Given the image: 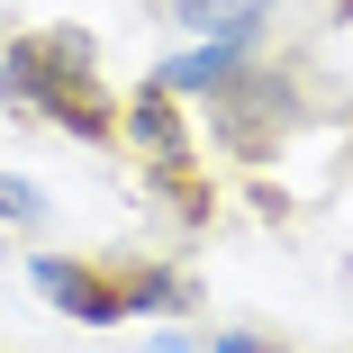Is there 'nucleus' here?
Masks as SVG:
<instances>
[{
	"instance_id": "nucleus-6",
	"label": "nucleus",
	"mask_w": 353,
	"mask_h": 353,
	"mask_svg": "<svg viewBox=\"0 0 353 353\" xmlns=\"http://www.w3.org/2000/svg\"><path fill=\"white\" fill-rule=\"evenodd\" d=\"M127 308H163V317H172V308H190V290H181L172 272H136V281H127Z\"/></svg>"
},
{
	"instance_id": "nucleus-1",
	"label": "nucleus",
	"mask_w": 353,
	"mask_h": 353,
	"mask_svg": "<svg viewBox=\"0 0 353 353\" xmlns=\"http://www.w3.org/2000/svg\"><path fill=\"white\" fill-rule=\"evenodd\" d=\"M0 91L28 100L46 127H73V136H118L100 82H91V54L82 37H19L10 54H0Z\"/></svg>"
},
{
	"instance_id": "nucleus-3",
	"label": "nucleus",
	"mask_w": 353,
	"mask_h": 353,
	"mask_svg": "<svg viewBox=\"0 0 353 353\" xmlns=\"http://www.w3.org/2000/svg\"><path fill=\"white\" fill-rule=\"evenodd\" d=\"M236 73H245V37H208V46H190V54H172L154 82L181 100V91H227Z\"/></svg>"
},
{
	"instance_id": "nucleus-2",
	"label": "nucleus",
	"mask_w": 353,
	"mask_h": 353,
	"mask_svg": "<svg viewBox=\"0 0 353 353\" xmlns=\"http://www.w3.org/2000/svg\"><path fill=\"white\" fill-rule=\"evenodd\" d=\"M28 281H37V299H46V308L82 317V326H118V317H127V290L91 281L82 263H63V254H37V263H28Z\"/></svg>"
},
{
	"instance_id": "nucleus-5",
	"label": "nucleus",
	"mask_w": 353,
	"mask_h": 353,
	"mask_svg": "<svg viewBox=\"0 0 353 353\" xmlns=\"http://www.w3.org/2000/svg\"><path fill=\"white\" fill-rule=\"evenodd\" d=\"M127 127H136V145H145L154 163H172V154H181V118H172V91H163V82L127 109Z\"/></svg>"
},
{
	"instance_id": "nucleus-9",
	"label": "nucleus",
	"mask_w": 353,
	"mask_h": 353,
	"mask_svg": "<svg viewBox=\"0 0 353 353\" xmlns=\"http://www.w3.org/2000/svg\"><path fill=\"white\" fill-rule=\"evenodd\" d=\"M344 19H353V0H344Z\"/></svg>"
},
{
	"instance_id": "nucleus-7",
	"label": "nucleus",
	"mask_w": 353,
	"mask_h": 353,
	"mask_svg": "<svg viewBox=\"0 0 353 353\" xmlns=\"http://www.w3.org/2000/svg\"><path fill=\"white\" fill-rule=\"evenodd\" d=\"M0 218H10V227H37V218H46V190L19 181V172H0Z\"/></svg>"
},
{
	"instance_id": "nucleus-4",
	"label": "nucleus",
	"mask_w": 353,
	"mask_h": 353,
	"mask_svg": "<svg viewBox=\"0 0 353 353\" xmlns=\"http://www.w3.org/2000/svg\"><path fill=\"white\" fill-rule=\"evenodd\" d=\"M272 10H281V0H181V19H190L199 37H254Z\"/></svg>"
},
{
	"instance_id": "nucleus-8",
	"label": "nucleus",
	"mask_w": 353,
	"mask_h": 353,
	"mask_svg": "<svg viewBox=\"0 0 353 353\" xmlns=\"http://www.w3.org/2000/svg\"><path fill=\"white\" fill-rule=\"evenodd\" d=\"M154 353H199V344H190V335H163ZM208 353H263V344H254V335H218V344H208Z\"/></svg>"
}]
</instances>
